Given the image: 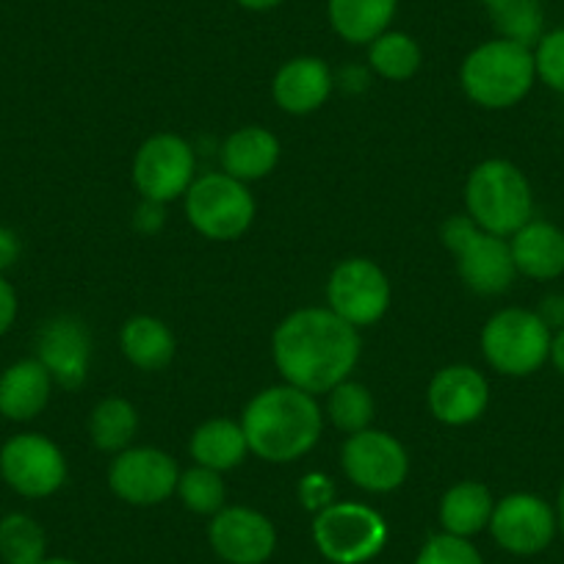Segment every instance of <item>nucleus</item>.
<instances>
[{"label": "nucleus", "mask_w": 564, "mask_h": 564, "mask_svg": "<svg viewBox=\"0 0 564 564\" xmlns=\"http://www.w3.org/2000/svg\"><path fill=\"white\" fill-rule=\"evenodd\" d=\"M360 346L357 327L335 316L329 307L291 313L271 340L276 371L285 384L313 395L329 393L335 384L349 379L360 360Z\"/></svg>", "instance_id": "1"}, {"label": "nucleus", "mask_w": 564, "mask_h": 564, "mask_svg": "<svg viewBox=\"0 0 564 564\" xmlns=\"http://www.w3.org/2000/svg\"><path fill=\"white\" fill-rule=\"evenodd\" d=\"M249 452L265 463H296L318 443L324 430V415L316 395L276 384L260 390L247 404L241 417Z\"/></svg>", "instance_id": "2"}, {"label": "nucleus", "mask_w": 564, "mask_h": 564, "mask_svg": "<svg viewBox=\"0 0 564 564\" xmlns=\"http://www.w3.org/2000/svg\"><path fill=\"white\" fill-rule=\"evenodd\" d=\"M536 80L534 51L509 40H490L474 47L459 69L465 95L481 108L501 111L523 100Z\"/></svg>", "instance_id": "3"}, {"label": "nucleus", "mask_w": 564, "mask_h": 564, "mask_svg": "<svg viewBox=\"0 0 564 564\" xmlns=\"http://www.w3.org/2000/svg\"><path fill=\"white\" fill-rule=\"evenodd\" d=\"M468 216L492 236L509 238L529 225L534 214V194L523 172L503 159L481 161L465 186Z\"/></svg>", "instance_id": "4"}, {"label": "nucleus", "mask_w": 564, "mask_h": 564, "mask_svg": "<svg viewBox=\"0 0 564 564\" xmlns=\"http://www.w3.org/2000/svg\"><path fill=\"white\" fill-rule=\"evenodd\" d=\"M443 243L457 258L459 276L474 294L498 296L512 289L518 269L507 238L485 232L470 216H452L443 225Z\"/></svg>", "instance_id": "5"}, {"label": "nucleus", "mask_w": 564, "mask_h": 564, "mask_svg": "<svg viewBox=\"0 0 564 564\" xmlns=\"http://www.w3.org/2000/svg\"><path fill=\"white\" fill-rule=\"evenodd\" d=\"M551 327L536 311L507 307L481 329V351L503 377H531L551 357Z\"/></svg>", "instance_id": "6"}, {"label": "nucleus", "mask_w": 564, "mask_h": 564, "mask_svg": "<svg viewBox=\"0 0 564 564\" xmlns=\"http://www.w3.org/2000/svg\"><path fill=\"white\" fill-rule=\"evenodd\" d=\"M313 542L333 564H366L388 545V523L377 509L357 501L329 503L313 520Z\"/></svg>", "instance_id": "7"}, {"label": "nucleus", "mask_w": 564, "mask_h": 564, "mask_svg": "<svg viewBox=\"0 0 564 564\" xmlns=\"http://www.w3.org/2000/svg\"><path fill=\"white\" fill-rule=\"evenodd\" d=\"M186 216L194 230L214 241H236L254 219V197L247 183L227 172L197 177L186 192Z\"/></svg>", "instance_id": "8"}, {"label": "nucleus", "mask_w": 564, "mask_h": 564, "mask_svg": "<svg viewBox=\"0 0 564 564\" xmlns=\"http://www.w3.org/2000/svg\"><path fill=\"white\" fill-rule=\"evenodd\" d=\"M0 476L23 498H47L67 481V459L51 437L20 432L0 446Z\"/></svg>", "instance_id": "9"}, {"label": "nucleus", "mask_w": 564, "mask_h": 564, "mask_svg": "<svg viewBox=\"0 0 564 564\" xmlns=\"http://www.w3.org/2000/svg\"><path fill=\"white\" fill-rule=\"evenodd\" d=\"M197 155L192 144L175 133L150 135L133 161V181L148 203H172L197 181Z\"/></svg>", "instance_id": "10"}, {"label": "nucleus", "mask_w": 564, "mask_h": 564, "mask_svg": "<svg viewBox=\"0 0 564 564\" xmlns=\"http://www.w3.org/2000/svg\"><path fill=\"white\" fill-rule=\"evenodd\" d=\"M327 302L329 311L351 327H371L390 307L388 274L373 260H344L329 274Z\"/></svg>", "instance_id": "11"}, {"label": "nucleus", "mask_w": 564, "mask_h": 564, "mask_svg": "<svg viewBox=\"0 0 564 564\" xmlns=\"http://www.w3.org/2000/svg\"><path fill=\"white\" fill-rule=\"evenodd\" d=\"M181 470L161 448H124L108 468V487L113 496L133 507H155L177 492Z\"/></svg>", "instance_id": "12"}, {"label": "nucleus", "mask_w": 564, "mask_h": 564, "mask_svg": "<svg viewBox=\"0 0 564 564\" xmlns=\"http://www.w3.org/2000/svg\"><path fill=\"white\" fill-rule=\"evenodd\" d=\"M340 465L349 481L368 492H393L404 485L410 459L393 435L379 430H362L349 435L340 452Z\"/></svg>", "instance_id": "13"}, {"label": "nucleus", "mask_w": 564, "mask_h": 564, "mask_svg": "<svg viewBox=\"0 0 564 564\" xmlns=\"http://www.w3.org/2000/svg\"><path fill=\"white\" fill-rule=\"evenodd\" d=\"M556 512L551 503L531 492H512L492 509V540L514 556L542 553L556 536Z\"/></svg>", "instance_id": "14"}, {"label": "nucleus", "mask_w": 564, "mask_h": 564, "mask_svg": "<svg viewBox=\"0 0 564 564\" xmlns=\"http://www.w3.org/2000/svg\"><path fill=\"white\" fill-rule=\"evenodd\" d=\"M216 556L227 564H263L276 547V531L265 514L249 507H225L208 525Z\"/></svg>", "instance_id": "15"}, {"label": "nucleus", "mask_w": 564, "mask_h": 564, "mask_svg": "<svg viewBox=\"0 0 564 564\" xmlns=\"http://www.w3.org/2000/svg\"><path fill=\"white\" fill-rule=\"evenodd\" d=\"M36 360L47 368L58 388H80L91 360V335L86 324L75 316H56L42 324L36 335Z\"/></svg>", "instance_id": "16"}, {"label": "nucleus", "mask_w": 564, "mask_h": 564, "mask_svg": "<svg viewBox=\"0 0 564 564\" xmlns=\"http://www.w3.org/2000/svg\"><path fill=\"white\" fill-rule=\"evenodd\" d=\"M432 415L448 426H468L485 415L490 404V384L474 366H446L432 377L430 390Z\"/></svg>", "instance_id": "17"}, {"label": "nucleus", "mask_w": 564, "mask_h": 564, "mask_svg": "<svg viewBox=\"0 0 564 564\" xmlns=\"http://www.w3.org/2000/svg\"><path fill=\"white\" fill-rule=\"evenodd\" d=\"M271 95L282 111L305 117V113L318 111L333 95V73L327 64L316 56L291 58L276 69L271 80Z\"/></svg>", "instance_id": "18"}, {"label": "nucleus", "mask_w": 564, "mask_h": 564, "mask_svg": "<svg viewBox=\"0 0 564 564\" xmlns=\"http://www.w3.org/2000/svg\"><path fill=\"white\" fill-rule=\"evenodd\" d=\"M53 377L36 357L18 360L0 373V415L7 421H34L47 406L53 393Z\"/></svg>", "instance_id": "19"}, {"label": "nucleus", "mask_w": 564, "mask_h": 564, "mask_svg": "<svg viewBox=\"0 0 564 564\" xmlns=\"http://www.w3.org/2000/svg\"><path fill=\"white\" fill-rule=\"evenodd\" d=\"M518 274L531 280H556L564 274V230L542 219H531L509 241Z\"/></svg>", "instance_id": "20"}, {"label": "nucleus", "mask_w": 564, "mask_h": 564, "mask_svg": "<svg viewBox=\"0 0 564 564\" xmlns=\"http://www.w3.org/2000/svg\"><path fill=\"white\" fill-rule=\"evenodd\" d=\"M280 139L271 130L249 124L236 130L221 148V166L236 181L249 183L271 175L280 161Z\"/></svg>", "instance_id": "21"}, {"label": "nucleus", "mask_w": 564, "mask_h": 564, "mask_svg": "<svg viewBox=\"0 0 564 564\" xmlns=\"http://www.w3.org/2000/svg\"><path fill=\"white\" fill-rule=\"evenodd\" d=\"M399 0H329L327 14L335 34L351 45H371L390 31Z\"/></svg>", "instance_id": "22"}, {"label": "nucleus", "mask_w": 564, "mask_h": 564, "mask_svg": "<svg viewBox=\"0 0 564 564\" xmlns=\"http://www.w3.org/2000/svg\"><path fill=\"white\" fill-rule=\"evenodd\" d=\"M122 355L141 371H161L175 357V335L161 318L135 316L119 333Z\"/></svg>", "instance_id": "23"}, {"label": "nucleus", "mask_w": 564, "mask_h": 564, "mask_svg": "<svg viewBox=\"0 0 564 564\" xmlns=\"http://www.w3.org/2000/svg\"><path fill=\"white\" fill-rule=\"evenodd\" d=\"M492 509L496 501L481 481H459L443 496L441 523L448 534L470 540L479 531L490 529Z\"/></svg>", "instance_id": "24"}, {"label": "nucleus", "mask_w": 564, "mask_h": 564, "mask_svg": "<svg viewBox=\"0 0 564 564\" xmlns=\"http://www.w3.org/2000/svg\"><path fill=\"white\" fill-rule=\"evenodd\" d=\"M249 454L247 435H243L241 423L230 417H214L203 423L192 437V457L194 463L210 470H232L243 463Z\"/></svg>", "instance_id": "25"}, {"label": "nucleus", "mask_w": 564, "mask_h": 564, "mask_svg": "<svg viewBox=\"0 0 564 564\" xmlns=\"http://www.w3.org/2000/svg\"><path fill=\"white\" fill-rule=\"evenodd\" d=\"M135 432H139V415H135V406L130 401L102 399L91 410L89 435L100 452H124L133 443Z\"/></svg>", "instance_id": "26"}, {"label": "nucleus", "mask_w": 564, "mask_h": 564, "mask_svg": "<svg viewBox=\"0 0 564 564\" xmlns=\"http://www.w3.org/2000/svg\"><path fill=\"white\" fill-rule=\"evenodd\" d=\"M47 553L45 529L31 514L12 512L0 518V562L40 564Z\"/></svg>", "instance_id": "27"}, {"label": "nucleus", "mask_w": 564, "mask_h": 564, "mask_svg": "<svg viewBox=\"0 0 564 564\" xmlns=\"http://www.w3.org/2000/svg\"><path fill=\"white\" fill-rule=\"evenodd\" d=\"M368 47H371L368 62L373 73L388 80H406L421 67V47L404 31H384Z\"/></svg>", "instance_id": "28"}, {"label": "nucleus", "mask_w": 564, "mask_h": 564, "mask_svg": "<svg viewBox=\"0 0 564 564\" xmlns=\"http://www.w3.org/2000/svg\"><path fill=\"white\" fill-rule=\"evenodd\" d=\"M327 412L329 421H333L340 432L357 435V432L368 430L373 421L371 390H368L366 384L344 379V382L335 384V388L329 390Z\"/></svg>", "instance_id": "29"}, {"label": "nucleus", "mask_w": 564, "mask_h": 564, "mask_svg": "<svg viewBox=\"0 0 564 564\" xmlns=\"http://www.w3.org/2000/svg\"><path fill=\"white\" fill-rule=\"evenodd\" d=\"M492 25L498 36L534 51L536 42L545 34V9L540 0H509L507 7L492 12Z\"/></svg>", "instance_id": "30"}, {"label": "nucleus", "mask_w": 564, "mask_h": 564, "mask_svg": "<svg viewBox=\"0 0 564 564\" xmlns=\"http://www.w3.org/2000/svg\"><path fill=\"white\" fill-rule=\"evenodd\" d=\"M177 496L186 503V509L197 514H210L214 518L216 512L225 509V481H221L219 470H210L197 465V468L181 474V481H177Z\"/></svg>", "instance_id": "31"}, {"label": "nucleus", "mask_w": 564, "mask_h": 564, "mask_svg": "<svg viewBox=\"0 0 564 564\" xmlns=\"http://www.w3.org/2000/svg\"><path fill=\"white\" fill-rule=\"evenodd\" d=\"M415 564H485V558L470 540L443 531L423 542Z\"/></svg>", "instance_id": "32"}, {"label": "nucleus", "mask_w": 564, "mask_h": 564, "mask_svg": "<svg viewBox=\"0 0 564 564\" xmlns=\"http://www.w3.org/2000/svg\"><path fill=\"white\" fill-rule=\"evenodd\" d=\"M534 67L536 78L547 89L564 95V29L547 31L534 45Z\"/></svg>", "instance_id": "33"}, {"label": "nucleus", "mask_w": 564, "mask_h": 564, "mask_svg": "<svg viewBox=\"0 0 564 564\" xmlns=\"http://www.w3.org/2000/svg\"><path fill=\"white\" fill-rule=\"evenodd\" d=\"M300 498L311 512H322L329 503H335V487L324 474H307L300 485Z\"/></svg>", "instance_id": "34"}, {"label": "nucleus", "mask_w": 564, "mask_h": 564, "mask_svg": "<svg viewBox=\"0 0 564 564\" xmlns=\"http://www.w3.org/2000/svg\"><path fill=\"white\" fill-rule=\"evenodd\" d=\"M18 291H14V285L7 276L0 274V338L18 322Z\"/></svg>", "instance_id": "35"}, {"label": "nucleus", "mask_w": 564, "mask_h": 564, "mask_svg": "<svg viewBox=\"0 0 564 564\" xmlns=\"http://www.w3.org/2000/svg\"><path fill=\"white\" fill-rule=\"evenodd\" d=\"M20 249H23V247H20L18 232H14L12 227L0 225V274H3V271H9L14 263H18Z\"/></svg>", "instance_id": "36"}, {"label": "nucleus", "mask_w": 564, "mask_h": 564, "mask_svg": "<svg viewBox=\"0 0 564 564\" xmlns=\"http://www.w3.org/2000/svg\"><path fill=\"white\" fill-rule=\"evenodd\" d=\"M540 318L547 324V327H564V296L558 294H551L542 300V307H540Z\"/></svg>", "instance_id": "37"}, {"label": "nucleus", "mask_w": 564, "mask_h": 564, "mask_svg": "<svg viewBox=\"0 0 564 564\" xmlns=\"http://www.w3.org/2000/svg\"><path fill=\"white\" fill-rule=\"evenodd\" d=\"M547 360H551L553 366H556V371L564 377V327L551 338V357H547Z\"/></svg>", "instance_id": "38"}, {"label": "nucleus", "mask_w": 564, "mask_h": 564, "mask_svg": "<svg viewBox=\"0 0 564 564\" xmlns=\"http://www.w3.org/2000/svg\"><path fill=\"white\" fill-rule=\"evenodd\" d=\"M238 7L249 9V12H269V9L280 7L282 0H236Z\"/></svg>", "instance_id": "39"}, {"label": "nucleus", "mask_w": 564, "mask_h": 564, "mask_svg": "<svg viewBox=\"0 0 564 564\" xmlns=\"http://www.w3.org/2000/svg\"><path fill=\"white\" fill-rule=\"evenodd\" d=\"M556 523H558V531H562V536H564V485H562V490H558V501H556Z\"/></svg>", "instance_id": "40"}, {"label": "nucleus", "mask_w": 564, "mask_h": 564, "mask_svg": "<svg viewBox=\"0 0 564 564\" xmlns=\"http://www.w3.org/2000/svg\"><path fill=\"white\" fill-rule=\"evenodd\" d=\"M479 3L487 9V12L492 14V12H498V9H501V7H507L509 0H479Z\"/></svg>", "instance_id": "41"}, {"label": "nucleus", "mask_w": 564, "mask_h": 564, "mask_svg": "<svg viewBox=\"0 0 564 564\" xmlns=\"http://www.w3.org/2000/svg\"><path fill=\"white\" fill-rule=\"evenodd\" d=\"M40 564H78V562H73V558H42Z\"/></svg>", "instance_id": "42"}]
</instances>
